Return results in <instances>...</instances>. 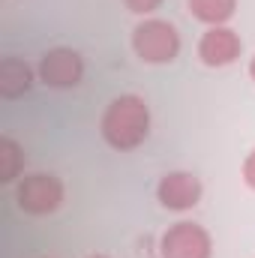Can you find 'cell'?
I'll list each match as a JSON object with an SVG mask.
<instances>
[{
	"instance_id": "cell-6",
	"label": "cell",
	"mask_w": 255,
	"mask_h": 258,
	"mask_svg": "<svg viewBox=\"0 0 255 258\" xmlns=\"http://www.w3.org/2000/svg\"><path fill=\"white\" fill-rule=\"evenodd\" d=\"M204 195L201 186V177L192 174V171H168L159 177L156 183V198L165 210H174V213H186L192 207H198Z\"/></svg>"
},
{
	"instance_id": "cell-14",
	"label": "cell",
	"mask_w": 255,
	"mask_h": 258,
	"mask_svg": "<svg viewBox=\"0 0 255 258\" xmlns=\"http://www.w3.org/2000/svg\"><path fill=\"white\" fill-rule=\"evenodd\" d=\"M90 258H108V255H90Z\"/></svg>"
},
{
	"instance_id": "cell-4",
	"label": "cell",
	"mask_w": 255,
	"mask_h": 258,
	"mask_svg": "<svg viewBox=\"0 0 255 258\" xmlns=\"http://www.w3.org/2000/svg\"><path fill=\"white\" fill-rule=\"evenodd\" d=\"M162 258H213V237L204 225L180 219L168 225L159 237Z\"/></svg>"
},
{
	"instance_id": "cell-11",
	"label": "cell",
	"mask_w": 255,
	"mask_h": 258,
	"mask_svg": "<svg viewBox=\"0 0 255 258\" xmlns=\"http://www.w3.org/2000/svg\"><path fill=\"white\" fill-rule=\"evenodd\" d=\"M123 3H126L129 12H135V15H144V18L162 6V0H123Z\"/></svg>"
},
{
	"instance_id": "cell-5",
	"label": "cell",
	"mask_w": 255,
	"mask_h": 258,
	"mask_svg": "<svg viewBox=\"0 0 255 258\" xmlns=\"http://www.w3.org/2000/svg\"><path fill=\"white\" fill-rule=\"evenodd\" d=\"M36 75L45 87H54V90H69V87H78L84 81V57L75 51V48H48L42 54V60L36 66Z\"/></svg>"
},
{
	"instance_id": "cell-10",
	"label": "cell",
	"mask_w": 255,
	"mask_h": 258,
	"mask_svg": "<svg viewBox=\"0 0 255 258\" xmlns=\"http://www.w3.org/2000/svg\"><path fill=\"white\" fill-rule=\"evenodd\" d=\"M21 168H24V150H21V144L12 135H3L0 138V180L3 183H15L21 177Z\"/></svg>"
},
{
	"instance_id": "cell-13",
	"label": "cell",
	"mask_w": 255,
	"mask_h": 258,
	"mask_svg": "<svg viewBox=\"0 0 255 258\" xmlns=\"http://www.w3.org/2000/svg\"><path fill=\"white\" fill-rule=\"evenodd\" d=\"M249 78L255 81V54H252V60H249Z\"/></svg>"
},
{
	"instance_id": "cell-3",
	"label": "cell",
	"mask_w": 255,
	"mask_h": 258,
	"mask_svg": "<svg viewBox=\"0 0 255 258\" xmlns=\"http://www.w3.org/2000/svg\"><path fill=\"white\" fill-rule=\"evenodd\" d=\"M66 198V186L63 180L51 171H33L24 174L15 186V201L24 213L30 216H48L54 210H60Z\"/></svg>"
},
{
	"instance_id": "cell-2",
	"label": "cell",
	"mask_w": 255,
	"mask_h": 258,
	"mask_svg": "<svg viewBox=\"0 0 255 258\" xmlns=\"http://www.w3.org/2000/svg\"><path fill=\"white\" fill-rule=\"evenodd\" d=\"M132 51L141 63L162 66L174 63L180 54V33L165 18H141L132 27Z\"/></svg>"
},
{
	"instance_id": "cell-7",
	"label": "cell",
	"mask_w": 255,
	"mask_h": 258,
	"mask_svg": "<svg viewBox=\"0 0 255 258\" xmlns=\"http://www.w3.org/2000/svg\"><path fill=\"white\" fill-rule=\"evenodd\" d=\"M243 51V42H240V33L231 30L228 24H216V27H207L198 39V60L210 69H222V66H231Z\"/></svg>"
},
{
	"instance_id": "cell-8",
	"label": "cell",
	"mask_w": 255,
	"mask_h": 258,
	"mask_svg": "<svg viewBox=\"0 0 255 258\" xmlns=\"http://www.w3.org/2000/svg\"><path fill=\"white\" fill-rule=\"evenodd\" d=\"M33 78H39L33 72V66L21 57H3L0 63V96L3 99H18L33 87Z\"/></svg>"
},
{
	"instance_id": "cell-9",
	"label": "cell",
	"mask_w": 255,
	"mask_h": 258,
	"mask_svg": "<svg viewBox=\"0 0 255 258\" xmlns=\"http://www.w3.org/2000/svg\"><path fill=\"white\" fill-rule=\"evenodd\" d=\"M186 3H189L192 18H198L207 27L228 24L237 12V0H186Z\"/></svg>"
},
{
	"instance_id": "cell-12",
	"label": "cell",
	"mask_w": 255,
	"mask_h": 258,
	"mask_svg": "<svg viewBox=\"0 0 255 258\" xmlns=\"http://www.w3.org/2000/svg\"><path fill=\"white\" fill-rule=\"evenodd\" d=\"M243 183L249 186V189H255V150H249L246 153V159H243Z\"/></svg>"
},
{
	"instance_id": "cell-1",
	"label": "cell",
	"mask_w": 255,
	"mask_h": 258,
	"mask_svg": "<svg viewBox=\"0 0 255 258\" xmlns=\"http://www.w3.org/2000/svg\"><path fill=\"white\" fill-rule=\"evenodd\" d=\"M99 132L111 150L126 153V150L141 147L150 135V105L135 93L114 96L102 111Z\"/></svg>"
}]
</instances>
